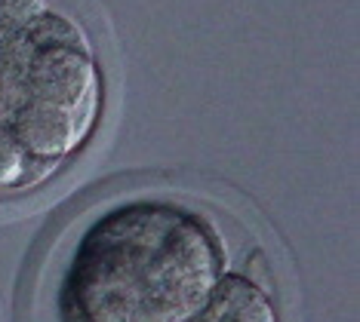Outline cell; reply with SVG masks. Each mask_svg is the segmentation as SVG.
Instances as JSON below:
<instances>
[{
    "label": "cell",
    "instance_id": "obj_1",
    "mask_svg": "<svg viewBox=\"0 0 360 322\" xmlns=\"http://www.w3.org/2000/svg\"><path fill=\"white\" fill-rule=\"evenodd\" d=\"M225 274V239L210 215L169 196H129L80 230L62 313L68 322H185Z\"/></svg>",
    "mask_w": 360,
    "mask_h": 322
},
{
    "label": "cell",
    "instance_id": "obj_2",
    "mask_svg": "<svg viewBox=\"0 0 360 322\" xmlns=\"http://www.w3.org/2000/svg\"><path fill=\"white\" fill-rule=\"evenodd\" d=\"M105 83L96 46L75 15L50 10L22 86V107L10 129L40 160L65 166L84 151L102 120Z\"/></svg>",
    "mask_w": 360,
    "mask_h": 322
},
{
    "label": "cell",
    "instance_id": "obj_3",
    "mask_svg": "<svg viewBox=\"0 0 360 322\" xmlns=\"http://www.w3.org/2000/svg\"><path fill=\"white\" fill-rule=\"evenodd\" d=\"M185 322H281V313L268 288L228 270L212 288L207 304Z\"/></svg>",
    "mask_w": 360,
    "mask_h": 322
},
{
    "label": "cell",
    "instance_id": "obj_4",
    "mask_svg": "<svg viewBox=\"0 0 360 322\" xmlns=\"http://www.w3.org/2000/svg\"><path fill=\"white\" fill-rule=\"evenodd\" d=\"M62 172L59 163L40 160L10 126H0V200L34 194Z\"/></svg>",
    "mask_w": 360,
    "mask_h": 322
},
{
    "label": "cell",
    "instance_id": "obj_5",
    "mask_svg": "<svg viewBox=\"0 0 360 322\" xmlns=\"http://www.w3.org/2000/svg\"><path fill=\"white\" fill-rule=\"evenodd\" d=\"M50 0H0V25L15 22V19H31L50 10Z\"/></svg>",
    "mask_w": 360,
    "mask_h": 322
}]
</instances>
